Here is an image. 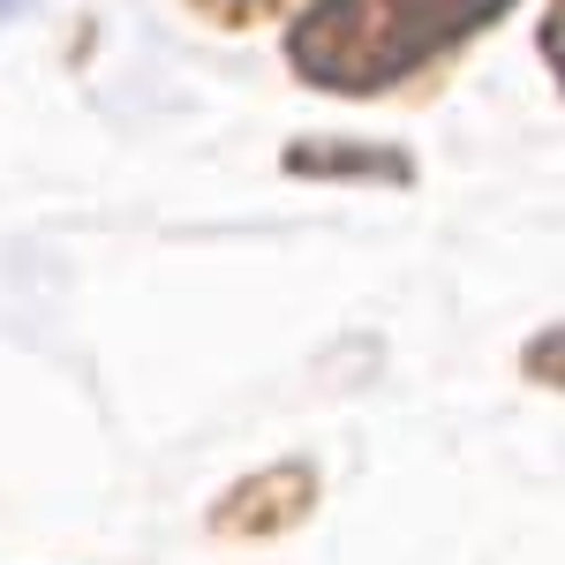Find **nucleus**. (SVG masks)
Instances as JSON below:
<instances>
[{
  "label": "nucleus",
  "mask_w": 565,
  "mask_h": 565,
  "mask_svg": "<svg viewBox=\"0 0 565 565\" xmlns=\"http://www.w3.org/2000/svg\"><path fill=\"white\" fill-rule=\"evenodd\" d=\"M309 505H317V476H309L302 460H279V468H264V476L234 482V490L212 505V527L218 535H242V543H264V535L302 527Z\"/></svg>",
  "instance_id": "2"
},
{
  "label": "nucleus",
  "mask_w": 565,
  "mask_h": 565,
  "mask_svg": "<svg viewBox=\"0 0 565 565\" xmlns=\"http://www.w3.org/2000/svg\"><path fill=\"white\" fill-rule=\"evenodd\" d=\"M15 8H23V0H0V23H8V15H15Z\"/></svg>",
  "instance_id": "5"
},
{
  "label": "nucleus",
  "mask_w": 565,
  "mask_h": 565,
  "mask_svg": "<svg viewBox=\"0 0 565 565\" xmlns=\"http://www.w3.org/2000/svg\"><path fill=\"white\" fill-rule=\"evenodd\" d=\"M196 15H212V23H226V31H249V23H264V15H287L295 0H189Z\"/></svg>",
  "instance_id": "4"
},
{
  "label": "nucleus",
  "mask_w": 565,
  "mask_h": 565,
  "mask_svg": "<svg viewBox=\"0 0 565 565\" xmlns=\"http://www.w3.org/2000/svg\"><path fill=\"white\" fill-rule=\"evenodd\" d=\"M498 15H513V0H309L287 23V68L332 98H377L482 39Z\"/></svg>",
  "instance_id": "1"
},
{
  "label": "nucleus",
  "mask_w": 565,
  "mask_h": 565,
  "mask_svg": "<svg viewBox=\"0 0 565 565\" xmlns=\"http://www.w3.org/2000/svg\"><path fill=\"white\" fill-rule=\"evenodd\" d=\"M287 174H362V181H407V159L385 143H295Z\"/></svg>",
  "instance_id": "3"
}]
</instances>
